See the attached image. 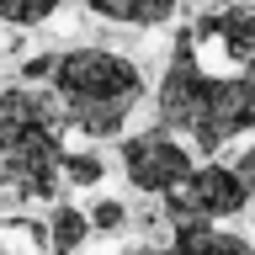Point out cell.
Wrapping results in <instances>:
<instances>
[{
  "label": "cell",
  "instance_id": "obj_1",
  "mask_svg": "<svg viewBox=\"0 0 255 255\" xmlns=\"http://www.w3.org/2000/svg\"><path fill=\"white\" fill-rule=\"evenodd\" d=\"M159 123L186 133L191 149H202V154H218L229 138H239V133L255 128V101L245 91V80L207 75L197 64L191 27H181L175 53L165 64V80H159Z\"/></svg>",
  "mask_w": 255,
  "mask_h": 255
},
{
  "label": "cell",
  "instance_id": "obj_2",
  "mask_svg": "<svg viewBox=\"0 0 255 255\" xmlns=\"http://www.w3.org/2000/svg\"><path fill=\"white\" fill-rule=\"evenodd\" d=\"M53 80V107H59L64 128H75L85 138H112L123 133L128 112L138 107L143 96V69L123 53H107V48H69L53 59L48 69Z\"/></svg>",
  "mask_w": 255,
  "mask_h": 255
},
{
  "label": "cell",
  "instance_id": "obj_3",
  "mask_svg": "<svg viewBox=\"0 0 255 255\" xmlns=\"http://www.w3.org/2000/svg\"><path fill=\"white\" fill-rule=\"evenodd\" d=\"M64 159V117L43 91L0 96V186L21 197H48Z\"/></svg>",
  "mask_w": 255,
  "mask_h": 255
},
{
  "label": "cell",
  "instance_id": "obj_4",
  "mask_svg": "<svg viewBox=\"0 0 255 255\" xmlns=\"http://www.w3.org/2000/svg\"><path fill=\"white\" fill-rule=\"evenodd\" d=\"M165 197V213L175 223H213V218H234L245 213L250 202V191L239 181L234 170H223V165H191L170 191H159Z\"/></svg>",
  "mask_w": 255,
  "mask_h": 255
},
{
  "label": "cell",
  "instance_id": "obj_5",
  "mask_svg": "<svg viewBox=\"0 0 255 255\" xmlns=\"http://www.w3.org/2000/svg\"><path fill=\"white\" fill-rule=\"evenodd\" d=\"M123 170L138 191H170L191 170V149L170 138V128H149V133L123 138Z\"/></svg>",
  "mask_w": 255,
  "mask_h": 255
},
{
  "label": "cell",
  "instance_id": "obj_6",
  "mask_svg": "<svg viewBox=\"0 0 255 255\" xmlns=\"http://www.w3.org/2000/svg\"><path fill=\"white\" fill-rule=\"evenodd\" d=\"M191 37H218L223 53L234 64H245L255 53V5H234V0H223L218 16H202Z\"/></svg>",
  "mask_w": 255,
  "mask_h": 255
},
{
  "label": "cell",
  "instance_id": "obj_7",
  "mask_svg": "<svg viewBox=\"0 0 255 255\" xmlns=\"http://www.w3.org/2000/svg\"><path fill=\"white\" fill-rule=\"evenodd\" d=\"M159 255H255V245L229 234V229H213V223H175L170 250Z\"/></svg>",
  "mask_w": 255,
  "mask_h": 255
},
{
  "label": "cell",
  "instance_id": "obj_8",
  "mask_svg": "<svg viewBox=\"0 0 255 255\" xmlns=\"http://www.w3.org/2000/svg\"><path fill=\"white\" fill-rule=\"evenodd\" d=\"M80 5L107 16V21H123V27H159L175 16L181 0H80Z\"/></svg>",
  "mask_w": 255,
  "mask_h": 255
},
{
  "label": "cell",
  "instance_id": "obj_9",
  "mask_svg": "<svg viewBox=\"0 0 255 255\" xmlns=\"http://www.w3.org/2000/svg\"><path fill=\"white\" fill-rule=\"evenodd\" d=\"M48 239H53V250H59V255L80 250V245L91 239L85 213H80V207H69V202H59V207H53V218H48Z\"/></svg>",
  "mask_w": 255,
  "mask_h": 255
},
{
  "label": "cell",
  "instance_id": "obj_10",
  "mask_svg": "<svg viewBox=\"0 0 255 255\" xmlns=\"http://www.w3.org/2000/svg\"><path fill=\"white\" fill-rule=\"evenodd\" d=\"M53 11H59V0H0V21H11V27H37Z\"/></svg>",
  "mask_w": 255,
  "mask_h": 255
},
{
  "label": "cell",
  "instance_id": "obj_11",
  "mask_svg": "<svg viewBox=\"0 0 255 255\" xmlns=\"http://www.w3.org/2000/svg\"><path fill=\"white\" fill-rule=\"evenodd\" d=\"M59 175H64V181H75V186H96V181L107 175V165H101V154H69V149H64Z\"/></svg>",
  "mask_w": 255,
  "mask_h": 255
},
{
  "label": "cell",
  "instance_id": "obj_12",
  "mask_svg": "<svg viewBox=\"0 0 255 255\" xmlns=\"http://www.w3.org/2000/svg\"><path fill=\"white\" fill-rule=\"evenodd\" d=\"M85 223H91L96 234H117V229L128 223V207L123 202H96L91 213H85Z\"/></svg>",
  "mask_w": 255,
  "mask_h": 255
},
{
  "label": "cell",
  "instance_id": "obj_13",
  "mask_svg": "<svg viewBox=\"0 0 255 255\" xmlns=\"http://www.w3.org/2000/svg\"><path fill=\"white\" fill-rule=\"evenodd\" d=\"M234 175H239V181H245V191H250V197H255V143H250V149H245V154H239Z\"/></svg>",
  "mask_w": 255,
  "mask_h": 255
},
{
  "label": "cell",
  "instance_id": "obj_14",
  "mask_svg": "<svg viewBox=\"0 0 255 255\" xmlns=\"http://www.w3.org/2000/svg\"><path fill=\"white\" fill-rule=\"evenodd\" d=\"M48 69H53V53H43V59L27 64V80H48Z\"/></svg>",
  "mask_w": 255,
  "mask_h": 255
},
{
  "label": "cell",
  "instance_id": "obj_15",
  "mask_svg": "<svg viewBox=\"0 0 255 255\" xmlns=\"http://www.w3.org/2000/svg\"><path fill=\"white\" fill-rule=\"evenodd\" d=\"M123 255H159V250H149V245H133V250H123Z\"/></svg>",
  "mask_w": 255,
  "mask_h": 255
}]
</instances>
